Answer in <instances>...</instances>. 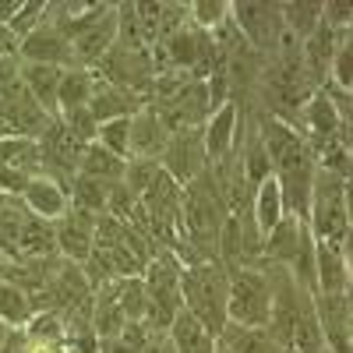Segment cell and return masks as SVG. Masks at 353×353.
<instances>
[{"label": "cell", "mask_w": 353, "mask_h": 353, "mask_svg": "<svg viewBox=\"0 0 353 353\" xmlns=\"http://www.w3.org/2000/svg\"><path fill=\"white\" fill-rule=\"evenodd\" d=\"M216 343H219V353H279L269 329H244V325H230V321Z\"/></svg>", "instance_id": "22"}, {"label": "cell", "mask_w": 353, "mask_h": 353, "mask_svg": "<svg viewBox=\"0 0 353 353\" xmlns=\"http://www.w3.org/2000/svg\"><path fill=\"white\" fill-rule=\"evenodd\" d=\"M78 68H96L117 46V4H88V11L64 28Z\"/></svg>", "instance_id": "6"}, {"label": "cell", "mask_w": 353, "mask_h": 353, "mask_svg": "<svg viewBox=\"0 0 353 353\" xmlns=\"http://www.w3.org/2000/svg\"><path fill=\"white\" fill-rule=\"evenodd\" d=\"M159 170L166 176H173L181 188H188L191 181L209 170V156H205V145H201V128H184V131H173L166 138V149L159 156Z\"/></svg>", "instance_id": "7"}, {"label": "cell", "mask_w": 353, "mask_h": 353, "mask_svg": "<svg viewBox=\"0 0 353 353\" xmlns=\"http://www.w3.org/2000/svg\"><path fill=\"white\" fill-rule=\"evenodd\" d=\"M53 233H57V251L64 254V261H71V265H78V269H81V265L88 261V254H92L96 216L71 209L64 219L53 223Z\"/></svg>", "instance_id": "12"}, {"label": "cell", "mask_w": 353, "mask_h": 353, "mask_svg": "<svg viewBox=\"0 0 353 353\" xmlns=\"http://www.w3.org/2000/svg\"><path fill=\"white\" fill-rule=\"evenodd\" d=\"M92 88H96V71L92 68H68L61 74V92H57V106H61V113L88 106ZM57 121H61V117H57Z\"/></svg>", "instance_id": "23"}, {"label": "cell", "mask_w": 353, "mask_h": 353, "mask_svg": "<svg viewBox=\"0 0 353 353\" xmlns=\"http://www.w3.org/2000/svg\"><path fill=\"white\" fill-rule=\"evenodd\" d=\"M32 307H28V293L21 286H14L11 279H0V325H25Z\"/></svg>", "instance_id": "27"}, {"label": "cell", "mask_w": 353, "mask_h": 353, "mask_svg": "<svg viewBox=\"0 0 353 353\" xmlns=\"http://www.w3.org/2000/svg\"><path fill=\"white\" fill-rule=\"evenodd\" d=\"M14 53H18V61H25V64H50V68H61V71L78 68L68 36L53 21H46V18L25 39H18V50Z\"/></svg>", "instance_id": "9"}, {"label": "cell", "mask_w": 353, "mask_h": 353, "mask_svg": "<svg viewBox=\"0 0 353 353\" xmlns=\"http://www.w3.org/2000/svg\"><path fill=\"white\" fill-rule=\"evenodd\" d=\"M226 321L244 329H269L272 318V283L254 265H237L226 269Z\"/></svg>", "instance_id": "5"}, {"label": "cell", "mask_w": 353, "mask_h": 353, "mask_svg": "<svg viewBox=\"0 0 353 353\" xmlns=\"http://www.w3.org/2000/svg\"><path fill=\"white\" fill-rule=\"evenodd\" d=\"M18 258H50L57 254V233H53V223L46 219H36L32 212L25 216L21 223V233H18V248H14Z\"/></svg>", "instance_id": "21"}, {"label": "cell", "mask_w": 353, "mask_h": 353, "mask_svg": "<svg viewBox=\"0 0 353 353\" xmlns=\"http://www.w3.org/2000/svg\"><path fill=\"white\" fill-rule=\"evenodd\" d=\"M61 128H64L74 141H81V145H92V141H96V131H99V124L92 121L88 106L71 110V113H61Z\"/></svg>", "instance_id": "32"}, {"label": "cell", "mask_w": 353, "mask_h": 353, "mask_svg": "<svg viewBox=\"0 0 353 353\" xmlns=\"http://www.w3.org/2000/svg\"><path fill=\"white\" fill-rule=\"evenodd\" d=\"M226 286L230 276L219 261H191L181 272V304L216 339L226 329Z\"/></svg>", "instance_id": "2"}, {"label": "cell", "mask_w": 353, "mask_h": 353, "mask_svg": "<svg viewBox=\"0 0 353 353\" xmlns=\"http://www.w3.org/2000/svg\"><path fill=\"white\" fill-rule=\"evenodd\" d=\"M181 272H184V261L176 254H170V251H156L152 261L145 265V272H141L145 301H149V311H145L141 325L152 336H166L176 311H184V304H181Z\"/></svg>", "instance_id": "4"}, {"label": "cell", "mask_w": 353, "mask_h": 353, "mask_svg": "<svg viewBox=\"0 0 353 353\" xmlns=\"http://www.w3.org/2000/svg\"><path fill=\"white\" fill-rule=\"evenodd\" d=\"M0 339H4V325H0Z\"/></svg>", "instance_id": "34"}, {"label": "cell", "mask_w": 353, "mask_h": 353, "mask_svg": "<svg viewBox=\"0 0 353 353\" xmlns=\"http://www.w3.org/2000/svg\"><path fill=\"white\" fill-rule=\"evenodd\" d=\"M166 343H170L173 353H216L219 350L216 336L188 311H176V318L166 329Z\"/></svg>", "instance_id": "19"}, {"label": "cell", "mask_w": 353, "mask_h": 353, "mask_svg": "<svg viewBox=\"0 0 353 353\" xmlns=\"http://www.w3.org/2000/svg\"><path fill=\"white\" fill-rule=\"evenodd\" d=\"M307 230L318 244L346 248L350 244V198L346 181L336 173L314 166L311 181V205H307Z\"/></svg>", "instance_id": "3"}, {"label": "cell", "mask_w": 353, "mask_h": 353, "mask_svg": "<svg viewBox=\"0 0 353 353\" xmlns=\"http://www.w3.org/2000/svg\"><path fill=\"white\" fill-rule=\"evenodd\" d=\"M188 21L198 32L212 36L216 28L230 21V4H223V0H194V4H188Z\"/></svg>", "instance_id": "28"}, {"label": "cell", "mask_w": 353, "mask_h": 353, "mask_svg": "<svg viewBox=\"0 0 353 353\" xmlns=\"http://www.w3.org/2000/svg\"><path fill=\"white\" fill-rule=\"evenodd\" d=\"M159 176V163L156 159H128L124 163V176H121V184L134 194V198H141L145 191H149V184Z\"/></svg>", "instance_id": "30"}, {"label": "cell", "mask_w": 353, "mask_h": 353, "mask_svg": "<svg viewBox=\"0 0 353 353\" xmlns=\"http://www.w3.org/2000/svg\"><path fill=\"white\" fill-rule=\"evenodd\" d=\"M124 163H128V159H117L113 152L103 149L99 141H92V145H85L81 163H78V173H81V176H92V181H103V184H121Z\"/></svg>", "instance_id": "24"}, {"label": "cell", "mask_w": 353, "mask_h": 353, "mask_svg": "<svg viewBox=\"0 0 353 353\" xmlns=\"http://www.w3.org/2000/svg\"><path fill=\"white\" fill-rule=\"evenodd\" d=\"M61 68H50V64H25L21 61V85L25 92L32 96V103L50 117V121H57L61 117V106H57V92H61Z\"/></svg>", "instance_id": "17"}, {"label": "cell", "mask_w": 353, "mask_h": 353, "mask_svg": "<svg viewBox=\"0 0 353 353\" xmlns=\"http://www.w3.org/2000/svg\"><path fill=\"white\" fill-rule=\"evenodd\" d=\"M286 216V201H283V191L276 184V176H269V181H261L251 194V219H254V230L258 237H265L279 219Z\"/></svg>", "instance_id": "20"}, {"label": "cell", "mask_w": 353, "mask_h": 353, "mask_svg": "<svg viewBox=\"0 0 353 353\" xmlns=\"http://www.w3.org/2000/svg\"><path fill=\"white\" fill-rule=\"evenodd\" d=\"M110 188H113V184H103V181H92V176L74 173V188L68 191V194H71V209L88 212V216H103V212H106Z\"/></svg>", "instance_id": "25"}, {"label": "cell", "mask_w": 353, "mask_h": 353, "mask_svg": "<svg viewBox=\"0 0 353 353\" xmlns=\"http://www.w3.org/2000/svg\"><path fill=\"white\" fill-rule=\"evenodd\" d=\"M311 307L325 353H350V293H314Z\"/></svg>", "instance_id": "10"}, {"label": "cell", "mask_w": 353, "mask_h": 353, "mask_svg": "<svg viewBox=\"0 0 353 353\" xmlns=\"http://www.w3.org/2000/svg\"><path fill=\"white\" fill-rule=\"evenodd\" d=\"M96 141L103 145L106 152H113L117 159H128L131 156V117H117V121L99 124Z\"/></svg>", "instance_id": "29"}, {"label": "cell", "mask_w": 353, "mask_h": 353, "mask_svg": "<svg viewBox=\"0 0 353 353\" xmlns=\"http://www.w3.org/2000/svg\"><path fill=\"white\" fill-rule=\"evenodd\" d=\"M138 110H141V103L134 92H128L121 85H110L106 78L96 74V88H92V99H88V113H92L96 124L117 121V117H131Z\"/></svg>", "instance_id": "18"}, {"label": "cell", "mask_w": 353, "mask_h": 353, "mask_svg": "<svg viewBox=\"0 0 353 353\" xmlns=\"http://www.w3.org/2000/svg\"><path fill=\"white\" fill-rule=\"evenodd\" d=\"M230 212L226 201L212 181V173L205 170L198 181H191L181 194V237L191 261H219V233L226 226Z\"/></svg>", "instance_id": "1"}, {"label": "cell", "mask_w": 353, "mask_h": 353, "mask_svg": "<svg viewBox=\"0 0 353 353\" xmlns=\"http://www.w3.org/2000/svg\"><path fill=\"white\" fill-rule=\"evenodd\" d=\"M314 293H350V251L314 241Z\"/></svg>", "instance_id": "16"}, {"label": "cell", "mask_w": 353, "mask_h": 353, "mask_svg": "<svg viewBox=\"0 0 353 353\" xmlns=\"http://www.w3.org/2000/svg\"><path fill=\"white\" fill-rule=\"evenodd\" d=\"M304 237H307V219H297V216H283L269 233L261 237V254L269 261H279V265H290L297 261L301 248H304Z\"/></svg>", "instance_id": "15"}, {"label": "cell", "mask_w": 353, "mask_h": 353, "mask_svg": "<svg viewBox=\"0 0 353 353\" xmlns=\"http://www.w3.org/2000/svg\"><path fill=\"white\" fill-rule=\"evenodd\" d=\"M43 18H46V4H43V0H21L18 14H14L11 25H8V36H11L14 43L25 39L36 25H43Z\"/></svg>", "instance_id": "31"}, {"label": "cell", "mask_w": 353, "mask_h": 353, "mask_svg": "<svg viewBox=\"0 0 353 353\" xmlns=\"http://www.w3.org/2000/svg\"><path fill=\"white\" fill-rule=\"evenodd\" d=\"M166 124L163 117L156 113V106H141L138 113H131V156L128 159H156L166 149Z\"/></svg>", "instance_id": "14"}, {"label": "cell", "mask_w": 353, "mask_h": 353, "mask_svg": "<svg viewBox=\"0 0 353 353\" xmlns=\"http://www.w3.org/2000/svg\"><path fill=\"white\" fill-rule=\"evenodd\" d=\"M21 205L28 212H32L36 219H46V223H57V219H64L71 212V194L68 188L57 181V176L36 170V173H28V181L21 188Z\"/></svg>", "instance_id": "11"}, {"label": "cell", "mask_w": 353, "mask_h": 353, "mask_svg": "<svg viewBox=\"0 0 353 353\" xmlns=\"http://www.w3.org/2000/svg\"><path fill=\"white\" fill-rule=\"evenodd\" d=\"M279 18H283L286 32H293L301 43H307L321 25V4H279Z\"/></svg>", "instance_id": "26"}, {"label": "cell", "mask_w": 353, "mask_h": 353, "mask_svg": "<svg viewBox=\"0 0 353 353\" xmlns=\"http://www.w3.org/2000/svg\"><path fill=\"white\" fill-rule=\"evenodd\" d=\"M96 353H134V350H131L121 336H113V339H99V350H96Z\"/></svg>", "instance_id": "33"}, {"label": "cell", "mask_w": 353, "mask_h": 353, "mask_svg": "<svg viewBox=\"0 0 353 353\" xmlns=\"http://www.w3.org/2000/svg\"><path fill=\"white\" fill-rule=\"evenodd\" d=\"M237 124H241V110L233 103H223L201 121V145H205V156H209V166L230 159L233 145H237Z\"/></svg>", "instance_id": "13"}, {"label": "cell", "mask_w": 353, "mask_h": 353, "mask_svg": "<svg viewBox=\"0 0 353 353\" xmlns=\"http://www.w3.org/2000/svg\"><path fill=\"white\" fill-rule=\"evenodd\" d=\"M230 25L251 50H272L279 32H283V18H279V4H230Z\"/></svg>", "instance_id": "8"}]
</instances>
